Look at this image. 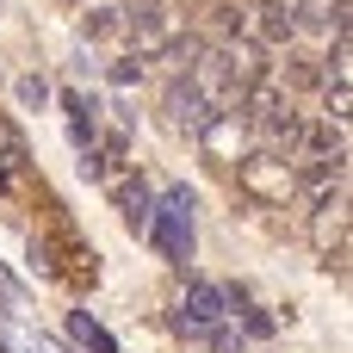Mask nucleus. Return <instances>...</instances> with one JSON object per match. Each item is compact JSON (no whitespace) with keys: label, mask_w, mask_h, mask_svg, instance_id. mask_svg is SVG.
I'll use <instances>...</instances> for the list:
<instances>
[{"label":"nucleus","mask_w":353,"mask_h":353,"mask_svg":"<svg viewBox=\"0 0 353 353\" xmlns=\"http://www.w3.org/2000/svg\"><path fill=\"white\" fill-rule=\"evenodd\" d=\"M0 353H43V335L25 329L19 316H0Z\"/></svg>","instance_id":"0eeeda50"},{"label":"nucleus","mask_w":353,"mask_h":353,"mask_svg":"<svg viewBox=\"0 0 353 353\" xmlns=\"http://www.w3.org/2000/svg\"><path fill=\"white\" fill-rule=\"evenodd\" d=\"M242 180H248L254 192H267V199H279V205H285V199L298 192V174H292V168H285L279 155H248V168H242Z\"/></svg>","instance_id":"20e7f679"},{"label":"nucleus","mask_w":353,"mask_h":353,"mask_svg":"<svg viewBox=\"0 0 353 353\" xmlns=\"http://www.w3.org/2000/svg\"><path fill=\"white\" fill-rule=\"evenodd\" d=\"M19 99H25L31 112H37V105L50 99V81H43V74H19Z\"/></svg>","instance_id":"9d476101"},{"label":"nucleus","mask_w":353,"mask_h":353,"mask_svg":"<svg viewBox=\"0 0 353 353\" xmlns=\"http://www.w3.org/2000/svg\"><path fill=\"white\" fill-rule=\"evenodd\" d=\"M223 316H230V292L211 285V279H192V285H186V304L174 310V335L205 341L211 329H223Z\"/></svg>","instance_id":"f03ea898"},{"label":"nucleus","mask_w":353,"mask_h":353,"mask_svg":"<svg viewBox=\"0 0 353 353\" xmlns=\"http://www.w3.org/2000/svg\"><path fill=\"white\" fill-rule=\"evenodd\" d=\"M112 81H118V87H137V81H143V56H124V62H112Z\"/></svg>","instance_id":"9b49d317"},{"label":"nucleus","mask_w":353,"mask_h":353,"mask_svg":"<svg viewBox=\"0 0 353 353\" xmlns=\"http://www.w3.org/2000/svg\"><path fill=\"white\" fill-rule=\"evenodd\" d=\"M0 155H6V161H25V143H19L6 124H0Z\"/></svg>","instance_id":"ddd939ff"},{"label":"nucleus","mask_w":353,"mask_h":353,"mask_svg":"<svg viewBox=\"0 0 353 353\" xmlns=\"http://www.w3.org/2000/svg\"><path fill=\"white\" fill-rule=\"evenodd\" d=\"M118 211H124V230L130 236H149V217H155V199H149V186L137 180H118Z\"/></svg>","instance_id":"39448f33"},{"label":"nucleus","mask_w":353,"mask_h":353,"mask_svg":"<svg viewBox=\"0 0 353 353\" xmlns=\"http://www.w3.org/2000/svg\"><path fill=\"white\" fill-rule=\"evenodd\" d=\"M161 112H168V130H186V137H205V130H211V105H205V99H199V93L180 81V74L168 81Z\"/></svg>","instance_id":"7ed1b4c3"},{"label":"nucleus","mask_w":353,"mask_h":353,"mask_svg":"<svg viewBox=\"0 0 353 353\" xmlns=\"http://www.w3.org/2000/svg\"><path fill=\"white\" fill-rule=\"evenodd\" d=\"M205 341H211V347H217V353H242V341H236V335H230V329H211V335H205Z\"/></svg>","instance_id":"4468645a"},{"label":"nucleus","mask_w":353,"mask_h":353,"mask_svg":"<svg viewBox=\"0 0 353 353\" xmlns=\"http://www.w3.org/2000/svg\"><path fill=\"white\" fill-rule=\"evenodd\" d=\"M149 236H155V248L168 254V261H192V192L186 186H174L168 199H155V217H149Z\"/></svg>","instance_id":"f257e3e1"},{"label":"nucleus","mask_w":353,"mask_h":353,"mask_svg":"<svg viewBox=\"0 0 353 353\" xmlns=\"http://www.w3.org/2000/svg\"><path fill=\"white\" fill-rule=\"evenodd\" d=\"M81 37H87V43H118V37H124V6L81 12Z\"/></svg>","instance_id":"423d86ee"},{"label":"nucleus","mask_w":353,"mask_h":353,"mask_svg":"<svg viewBox=\"0 0 353 353\" xmlns=\"http://www.w3.org/2000/svg\"><path fill=\"white\" fill-rule=\"evenodd\" d=\"M19 304H25V292H19V279L0 267V310H19Z\"/></svg>","instance_id":"f8f14e48"},{"label":"nucleus","mask_w":353,"mask_h":353,"mask_svg":"<svg viewBox=\"0 0 353 353\" xmlns=\"http://www.w3.org/2000/svg\"><path fill=\"white\" fill-rule=\"evenodd\" d=\"M0 192H6V161H0Z\"/></svg>","instance_id":"2eb2a0df"},{"label":"nucleus","mask_w":353,"mask_h":353,"mask_svg":"<svg viewBox=\"0 0 353 353\" xmlns=\"http://www.w3.org/2000/svg\"><path fill=\"white\" fill-rule=\"evenodd\" d=\"M68 335H74L81 347H93V353H118V341H112V335H105L87 310H74V316H68Z\"/></svg>","instance_id":"6e6552de"},{"label":"nucleus","mask_w":353,"mask_h":353,"mask_svg":"<svg viewBox=\"0 0 353 353\" xmlns=\"http://www.w3.org/2000/svg\"><path fill=\"white\" fill-rule=\"evenodd\" d=\"M199 50H205V37H174V43H168V50H161L155 62H168L174 74H186V68L199 62Z\"/></svg>","instance_id":"1a4fd4ad"}]
</instances>
